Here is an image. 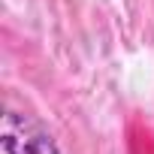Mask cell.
I'll return each instance as SVG.
<instances>
[{
  "instance_id": "obj_1",
  "label": "cell",
  "mask_w": 154,
  "mask_h": 154,
  "mask_svg": "<svg viewBox=\"0 0 154 154\" xmlns=\"http://www.w3.org/2000/svg\"><path fill=\"white\" fill-rule=\"evenodd\" d=\"M0 145L6 154H60L51 133L33 121L24 112H3V127H0Z\"/></svg>"
}]
</instances>
